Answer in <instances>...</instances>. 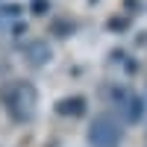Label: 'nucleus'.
Segmentation results:
<instances>
[{
	"label": "nucleus",
	"instance_id": "f257e3e1",
	"mask_svg": "<svg viewBox=\"0 0 147 147\" xmlns=\"http://www.w3.org/2000/svg\"><path fill=\"white\" fill-rule=\"evenodd\" d=\"M0 97H3V103H6V109H9V115L15 118V121H21V124L32 121L35 106H38V97H35V88H32L30 82H24V80L9 82V85H3Z\"/></svg>",
	"mask_w": 147,
	"mask_h": 147
},
{
	"label": "nucleus",
	"instance_id": "f03ea898",
	"mask_svg": "<svg viewBox=\"0 0 147 147\" xmlns=\"http://www.w3.org/2000/svg\"><path fill=\"white\" fill-rule=\"evenodd\" d=\"M88 141H91V147H118V141H121L118 121L109 118V115L97 118L91 124V129H88Z\"/></svg>",
	"mask_w": 147,
	"mask_h": 147
},
{
	"label": "nucleus",
	"instance_id": "7ed1b4c3",
	"mask_svg": "<svg viewBox=\"0 0 147 147\" xmlns=\"http://www.w3.org/2000/svg\"><path fill=\"white\" fill-rule=\"evenodd\" d=\"M56 112H59V115H65V118H77V115L85 112V100H82V97L62 100V103H56Z\"/></svg>",
	"mask_w": 147,
	"mask_h": 147
},
{
	"label": "nucleus",
	"instance_id": "20e7f679",
	"mask_svg": "<svg viewBox=\"0 0 147 147\" xmlns=\"http://www.w3.org/2000/svg\"><path fill=\"white\" fill-rule=\"evenodd\" d=\"M118 100H121V106H124L127 121H138L141 118V100L136 94H124V97H118Z\"/></svg>",
	"mask_w": 147,
	"mask_h": 147
}]
</instances>
